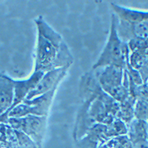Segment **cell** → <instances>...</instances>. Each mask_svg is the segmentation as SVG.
<instances>
[{
	"label": "cell",
	"mask_w": 148,
	"mask_h": 148,
	"mask_svg": "<svg viewBox=\"0 0 148 148\" xmlns=\"http://www.w3.org/2000/svg\"><path fill=\"white\" fill-rule=\"evenodd\" d=\"M45 74V73L43 71H35L33 76H30L27 80L15 81V100L11 110L25 99L29 92L36 87Z\"/></svg>",
	"instance_id": "8992f818"
},
{
	"label": "cell",
	"mask_w": 148,
	"mask_h": 148,
	"mask_svg": "<svg viewBox=\"0 0 148 148\" xmlns=\"http://www.w3.org/2000/svg\"><path fill=\"white\" fill-rule=\"evenodd\" d=\"M68 67L69 66L59 67L45 73L39 84L32 91L29 92L25 99L32 100L35 98L45 94L53 88H56L59 82L64 77V74L66 73V70Z\"/></svg>",
	"instance_id": "5b68a950"
},
{
	"label": "cell",
	"mask_w": 148,
	"mask_h": 148,
	"mask_svg": "<svg viewBox=\"0 0 148 148\" xmlns=\"http://www.w3.org/2000/svg\"><path fill=\"white\" fill-rule=\"evenodd\" d=\"M8 124L12 128L22 131L33 138L40 136L45 128V116L27 115L21 118H9Z\"/></svg>",
	"instance_id": "277c9868"
},
{
	"label": "cell",
	"mask_w": 148,
	"mask_h": 148,
	"mask_svg": "<svg viewBox=\"0 0 148 148\" xmlns=\"http://www.w3.org/2000/svg\"><path fill=\"white\" fill-rule=\"evenodd\" d=\"M121 67L110 65L105 68L99 77L104 90L115 99H121L125 96V90L121 85Z\"/></svg>",
	"instance_id": "3957f363"
},
{
	"label": "cell",
	"mask_w": 148,
	"mask_h": 148,
	"mask_svg": "<svg viewBox=\"0 0 148 148\" xmlns=\"http://www.w3.org/2000/svg\"><path fill=\"white\" fill-rule=\"evenodd\" d=\"M124 51L125 50L123 48L122 43L116 34V25L114 24V22H113L110 36L106 47L97 63L93 66V68L96 69L98 67L106 65L121 67L124 64Z\"/></svg>",
	"instance_id": "7a4b0ae2"
},
{
	"label": "cell",
	"mask_w": 148,
	"mask_h": 148,
	"mask_svg": "<svg viewBox=\"0 0 148 148\" xmlns=\"http://www.w3.org/2000/svg\"><path fill=\"white\" fill-rule=\"evenodd\" d=\"M15 100V81L5 76L1 77V114H8Z\"/></svg>",
	"instance_id": "52a82bcc"
},
{
	"label": "cell",
	"mask_w": 148,
	"mask_h": 148,
	"mask_svg": "<svg viewBox=\"0 0 148 148\" xmlns=\"http://www.w3.org/2000/svg\"><path fill=\"white\" fill-rule=\"evenodd\" d=\"M148 125L147 123L143 119L136 121L133 123L131 127L132 136L138 140H145L147 134Z\"/></svg>",
	"instance_id": "ba28073f"
},
{
	"label": "cell",
	"mask_w": 148,
	"mask_h": 148,
	"mask_svg": "<svg viewBox=\"0 0 148 148\" xmlns=\"http://www.w3.org/2000/svg\"><path fill=\"white\" fill-rule=\"evenodd\" d=\"M38 43L36 47L35 71L47 73L56 68L62 45V37L43 20L38 18Z\"/></svg>",
	"instance_id": "6da1fadb"
},
{
	"label": "cell",
	"mask_w": 148,
	"mask_h": 148,
	"mask_svg": "<svg viewBox=\"0 0 148 148\" xmlns=\"http://www.w3.org/2000/svg\"><path fill=\"white\" fill-rule=\"evenodd\" d=\"M136 110L138 111V115L140 116V118L142 119L144 116L148 115V104L145 101H138ZM139 116H138V117H139Z\"/></svg>",
	"instance_id": "9c48e42d"
}]
</instances>
